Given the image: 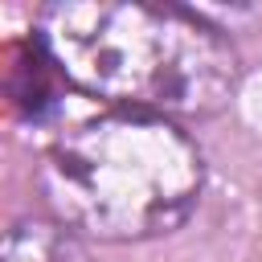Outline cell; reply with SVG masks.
I'll use <instances>...</instances> for the list:
<instances>
[{
    "instance_id": "3",
    "label": "cell",
    "mask_w": 262,
    "mask_h": 262,
    "mask_svg": "<svg viewBox=\"0 0 262 262\" xmlns=\"http://www.w3.org/2000/svg\"><path fill=\"white\" fill-rule=\"evenodd\" d=\"M0 262H70V250L61 237L41 221H20L8 229L0 246Z\"/></svg>"
},
{
    "instance_id": "2",
    "label": "cell",
    "mask_w": 262,
    "mask_h": 262,
    "mask_svg": "<svg viewBox=\"0 0 262 262\" xmlns=\"http://www.w3.org/2000/svg\"><path fill=\"white\" fill-rule=\"evenodd\" d=\"M41 180L66 225L102 242H143L188 221L205 164L164 115L111 111L66 131L49 147Z\"/></svg>"
},
{
    "instance_id": "1",
    "label": "cell",
    "mask_w": 262,
    "mask_h": 262,
    "mask_svg": "<svg viewBox=\"0 0 262 262\" xmlns=\"http://www.w3.org/2000/svg\"><path fill=\"white\" fill-rule=\"evenodd\" d=\"M41 49L78 90L143 115H217L242 66L217 25L188 8L66 0L41 16Z\"/></svg>"
}]
</instances>
